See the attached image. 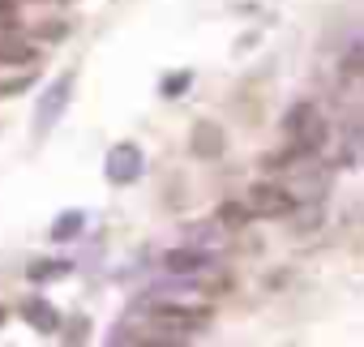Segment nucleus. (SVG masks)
Here are the masks:
<instances>
[{
  "label": "nucleus",
  "mask_w": 364,
  "mask_h": 347,
  "mask_svg": "<svg viewBox=\"0 0 364 347\" xmlns=\"http://www.w3.org/2000/svg\"><path fill=\"white\" fill-rule=\"evenodd\" d=\"M283 129H287V137H291V146H287L283 159H304V154H313V150L326 142V120H321V112H317L313 103H296V107L283 116Z\"/></svg>",
  "instance_id": "obj_1"
},
{
  "label": "nucleus",
  "mask_w": 364,
  "mask_h": 347,
  "mask_svg": "<svg viewBox=\"0 0 364 347\" xmlns=\"http://www.w3.org/2000/svg\"><path fill=\"white\" fill-rule=\"evenodd\" d=\"M73 86H77V69H65V73L39 95V107H35V133H39V137L56 129V120L65 116V107H69V99H73Z\"/></svg>",
  "instance_id": "obj_2"
},
{
  "label": "nucleus",
  "mask_w": 364,
  "mask_h": 347,
  "mask_svg": "<svg viewBox=\"0 0 364 347\" xmlns=\"http://www.w3.org/2000/svg\"><path fill=\"white\" fill-rule=\"evenodd\" d=\"M107 181L112 185H137L141 181V171H146V154H141V146L137 142H116L112 150H107Z\"/></svg>",
  "instance_id": "obj_3"
},
{
  "label": "nucleus",
  "mask_w": 364,
  "mask_h": 347,
  "mask_svg": "<svg viewBox=\"0 0 364 347\" xmlns=\"http://www.w3.org/2000/svg\"><path fill=\"white\" fill-rule=\"evenodd\" d=\"M210 266H215V257L206 249H198V245H180V249H167L163 253V270L171 279H202Z\"/></svg>",
  "instance_id": "obj_4"
},
{
  "label": "nucleus",
  "mask_w": 364,
  "mask_h": 347,
  "mask_svg": "<svg viewBox=\"0 0 364 347\" xmlns=\"http://www.w3.org/2000/svg\"><path fill=\"white\" fill-rule=\"evenodd\" d=\"M296 193H287V189H279V185H257L253 193H249V215H262V219H287L291 210H296Z\"/></svg>",
  "instance_id": "obj_5"
},
{
  "label": "nucleus",
  "mask_w": 364,
  "mask_h": 347,
  "mask_svg": "<svg viewBox=\"0 0 364 347\" xmlns=\"http://www.w3.org/2000/svg\"><path fill=\"white\" fill-rule=\"evenodd\" d=\"M22 317H26L39 334H56V330H60V313H56L52 300H43V296H26V300H22Z\"/></svg>",
  "instance_id": "obj_6"
},
{
  "label": "nucleus",
  "mask_w": 364,
  "mask_h": 347,
  "mask_svg": "<svg viewBox=\"0 0 364 347\" xmlns=\"http://www.w3.org/2000/svg\"><path fill=\"white\" fill-rule=\"evenodd\" d=\"M219 150H223V133H219V124H198V129H193V154L215 159Z\"/></svg>",
  "instance_id": "obj_7"
},
{
  "label": "nucleus",
  "mask_w": 364,
  "mask_h": 347,
  "mask_svg": "<svg viewBox=\"0 0 364 347\" xmlns=\"http://www.w3.org/2000/svg\"><path fill=\"white\" fill-rule=\"evenodd\" d=\"M82 228H86V215H82V210H65V215L52 223V240H73Z\"/></svg>",
  "instance_id": "obj_8"
},
{
  "label": "nucleus",
  "mask_w": 364,
  "mask_h": 347,
  "mask_svg": "<svg viewBox=\"0 0 364 347\" xmlns=\"http://www.w3.org/2000/svg\"><path fill=\"white\" fill-rule=\"evenodd\" d=\"M35 48L31 43H22V39H9V43H0V60L5 65H35Z\"/></svg>",
  "instance_id": "obj_9"
},
{
  "label": "nucleus",
  "mask_w": 364,
  "mask_h": 347,
  "mask_svg": "<svg viewBox=\"0 0 364 347\" xmlns=\"http://www.w3.org/2000/svg\"><path fill=\"white\" fill-rule=\"evenodd\" d=\"M31 283H48V279H65L69 274V262H35L31 270Z\"/></svg>",
  "instance_id": "obj_10"
},
{
  "label": "nucleus",
  "mask_w": 364,
  "mask_h": 347,
  "mask_svg": "<svg viewBox=\"0 0 364 347\" xmlns=\"http://www.w3.org/2000/svg\"><path fill=\"white\" fill-rule=\"evenodd\" d=\"M219 219H223L228 228H240V223L249 219V206H245V202H228V206H219Z\"/></svg>",
  "instance_id": "obj_11"
},
{
  "label": "nucleus",
  "mask_w": 364,
  "mask_h": 347,
  "mask_svg": "<svg viewBox=\"0 0 364 347\" xmlns=\"http://www.w3.org/2000/svg\"><path fill=\"white\" fill-rule=\"evenodd\" d=\"M189 82H193V73H171V78L163 82V95H167V99H180V90H185Z\"/></svg>",
  "instance_id": "obj_12"
},
{
  "label": "nucleus",
  "mask_w": 364,
  "mask_h": 347,
  "mask_svg": "<svg viewBox=\"0 0 364 347\" xmlns=\"http://www.w3.org/2000/svg\"><path fill=\"white\" fill-rule=\"evenodd\" d=\"M35 82V73H22V78H9V82H0V99H9V95H18V90H26Z\"/></svg>",
  "instance_id": "obj_13"
},
{
  "label": "nucleus",
  "mask_w": 364,
  "mask_h": 347,
  "mask_svg": "<svg viewBox=\"0 0 364 347\" xmlns=\"http://www.w3.org/2000/svg\"><path fill=\"white\" fill-rule=\"evenodd\" d=\"M43 39H65V22H43Z\"/></svg>",
  "instance_id": "obj_14"
},
{
  "label": "nucleus",
  "mask_w": 364,
  "mask_h": 347,
  "mask_svg": "<svg viewBox=\"0 0 364 347\" xmlns=\"http://www.w3.org/2000/svg\"><path fill=\"white\" fill-rule=\"evenodd\" d=\"M0 26H14V0H0Z\"/></svg>",
  "instance_id": "obj_15"
},
{
  "label": "nucleus",
  "mask_w": 364,
  "mask_h": 347,
  "mask_svg": "<svg viewBox=\"0 0 364 347\" xmlns=\"http://www.w3.org/2000/svg\"><path fill=\"white\" fill-rule=\"evenodd\" d=\"M0 317H5V313H0Z\"/></svg>",
  "instance_id": "obj_16"
}]
</instances>
